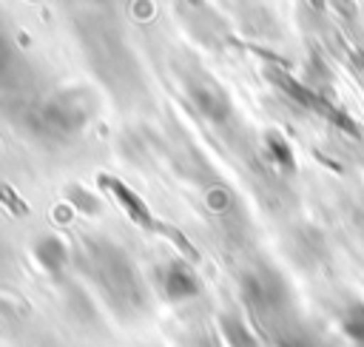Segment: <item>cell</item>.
<instances>
[{
	"label": "cell",
	"mask_w": 364,
	"mask_h": 347,
	"mask_svg": "<svg viewBox=\"0 0 364 347\" xmlns=\"http://www.w3.org/2000/svg\"><path fill=\"white\" fill-rule=\"evenodd\" d=\"M68 193H71V202H74L82 213H94V210H97V205H100V202L85 191V188H68Z\"/></svg>",
	"instance_id": "cell-8"
},
{
	"label": "cell",
	"mask_w": 364,
	"mask_h": 347,
	"mask_svg": "<svg viewBox=\"0 0 364 347\" xmlns=\"http://www.w3.org/2000/svg\"><path fill=\"white\" fill-rule=\"evenodd\" d=\"M196 105L210 117V119H225L228 117V111H230V105H228V100H225V94L219 91V88H196Z\"/></svg>",
	"instance_id": "cell-4"
},
{
	"label": "cell",
	"mask_w": 364,
	"mask_h": 347,
	"mask_svg": "<svg viewBox=\"0 0 364 347\" xmlns=\"http://www.w3.org/2000/svg\"><path fill=\"white\" fill-rule=\"evenodd\" d=\"M267 148H270V154H273V159L282 165V168H287V171H293L296 168V162H293V151H290V145H287V139L279 134V131H267Z\"/></svg>",
	"instance_id": "cell-6"
},
{
	"label": "cell",
	"mask_w": 364,
	"mask_h": 347,
	"mask_svg": "<svg viewBox=\"0 0 364 347\" xmlns=\"http://www.w3.org/2000/svg\"><path fill=\"white\" fill-rule=\"evenodd\" d=\"M341 330H344V336H347L355 347H364V304H353V307L344 313Z\"/></svg>",
	"instance_id": "cell-5"
},
{
	"label": "cell",
	"mask_w": 364,
	"mask_h": 347,
	"mask_svg": "<svg viewBox=\"0 0 364 347\" xmlns=\"http://www.w3.org/2000/svg\"><path fill=\"white\" fill-rule=\"evenodd\" d=\"M225 336H228V341H230V347H256V341H253V336L247 333V327L239 321V319H233V316H225Z\"/></svg>",
	"instance_id": "cell-7"
},
{
	"label": "cell",
	"mask_w": 364,
	"mask_h": 347,
	"mask_svg": "<svg viewBox=\"0 0 364 347\" xmlns=\"http://www.w3.org/2000/svg\"><path fill=\"white\" fill-rule=\"evenodd\" d=\"M34 256L46 270H60L65 265V245L60 239H54V236H43L34 245Z\"/></svg>",
	"instance_id": "cell-3"
},
{
	"label": "cell",
	"mask_w": 364,
	"mask_h": 347,
	"mask_svg": "<svg viewBox=\"0 0 364 347\" xmlns=\"http://www.w3.org/2000/svg\"><path fill=\"white\" fill-rule=\"evenodd\" d=\"M100 185H105L111 193H114V199L131 213V219L134 222H139V225H145V228H151L154 225V216H151V210L145 208V202L128 188V185H122L119 179H111V176H100Z\"/></svg>",
	"instance_id": "cell-1"
},
{
	"label": "cell",
	"mask_w": 364,
	"mask_h": 347,
	"mask_svg": "<svg viewBox=\"0 0 364 347\" xmlns=\"http://www.w3.org/2000/svg\"><path fill=\"white\" fill-rule=\"evenodd\" d=\"M165 290L173 301H182V299H191L196 293V276L188 265L182 262H173L165 273Z\"/></svg>",
	"instance_id": "cell-2"
}]
</instances>
